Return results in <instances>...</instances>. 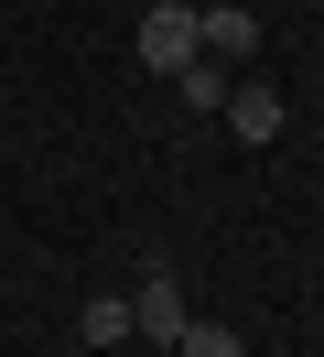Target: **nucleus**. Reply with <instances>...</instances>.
Masks as SVG:
<instances>
[{"label":"nucleus","instance_id":"nucleus-1","mask_svg":"<svg viewBox=\"0 0 324 357\" xmlns=\"http://www.w3.org/2000/svg\"><path fill=\"white\" fill-rule=\"evenodd\" d=\"M194 54L238 76V66L259 54V11H238V0H206V11H194Z\"/></svg>","mask_w":324,"mask_h":357},{"label":"nucleus","instance_id":"nucleus-2","mask_svg":"<svg viewBox=\"0 0 324 357\" xmlns=\"http://www.w3.org/2000/svg\"><path fill=\"white\" fill-rule=\"evenodd\" d=\"M141 66L151 76H184L194 66V0H151L141 11Z\"/></svg>","mask_w":324,"mask_h":357},{"label":"nucleus","instance_id":"nucleus-3","mask_svg":"<svg viewBox=\"0 0 324 357\" xmlns=\"http://www.w3.org/2000/svg\"><path fill=\"white\" fill-rule=\"evenodd\" d=\"M194 314H184V282H173L162 260L141 271V292H130V335H151V347H173V335H184Z\"/></svg>","mask_w":324,"mask_h":357},{"label":"nucleus","instance_id":"nucleus-4","mask_svg":"<svg viewBox=\"0 0 324 357\" xmlns=\"http://www.w3.org/2000/svg\"><path fill=\"white\" fill-rule=\"evenodd\" d=\"M216 119H227V130L249 141V152H270V141H281V119H292V98H281V87H259V76H238Z\"/></svg>","mask_w":324,"mask_h":357},{"label":"nucleus","instance_id":"nucleus-5","mask_svg":"<svg viewBox=\"0 0 324 357\" xmlns=\"http://www.w3.org/2000/svg\"><path fill=\"white\" fill-rule=\"evenodd\" d=\"M76 335H86V347H98V357H119V347H130V292H86V314H76Z\"/></svg>","mask_w":324,"mask_h":357},{"label":"nucleus","instance_id":"nucleus-6","mask_svg":"<svg viewBox=\"0 0 324 357\" xmlns=\"http://www.w3.org/2000/svg\"><path fill=\"white\" fill-rule=\"evenodd\" d=\"M173 357H249V347H238V325H216V314H194V325L173 335Z\"/></svg>","mask_w":324,"mask_h":357},{"label":"nucleus","instance_id":"nucleus-7","mask_svg":"<svg viewBox=\"0 0 324 357\" xmlns=\"http://www.w3.org/2000/svg\"><path fill=\"white\" fill-rule=\"evenodd\" d=\"M173 87H184V98H194V109H227V87H238V76H227V66H206V54H194V66H184V76H173Z\"/></svg>","mask_w":324,"mask_h":357}]
</instances>
